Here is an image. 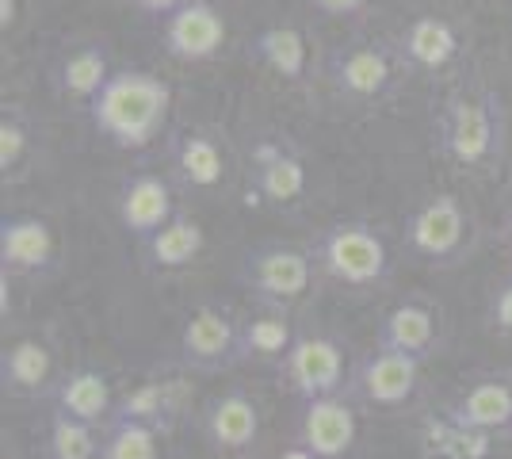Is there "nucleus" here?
<instances>
[{
    "label": "nucleus",
    "mask_w": 512,
    "mask_h": 459,
    "mask_svg": "<svg viewBox=\"0 0 512 459\" xmlns=\"http://www.w3.org/2000/svg\"><path fill=\"white\" fill-rule=\"evenodd\" d=\"M314 261L325 276H333L344 287H356V291L386 284V276H390V249H386L383 234L356 219L325 226L314 245Z\"/></svg>",
    "instance_id": "obj_3"
},
{
    "label": "nucleus",
    "mask_w": 512,
    "mask_h": 459,
    "mask_svg": "<svg viewBox=\"0 0 512 459\" xmlns=\"http://www.w3.org/2000/svg\"><path fill=\"white\" fill-rule=\"evenodd\" d=\"M46 456H50V459H100L96 425H88V421H77V417L62 414V410H54V414H50Z\"/></svg>",
    "instance_id": "obj_27"
},
{
    "label": "nucleus",
    "mask_w": 512,
    "mask_h": 459,
    "mask_svg": "<svg viewBox=\"0 0 512 459\" xmlns=\"http://www.w3.org/2000/svg\"><path fill=\"white\" fill-rule=\"evenodd\" d=\"M184 398H188L184 383H176V379H146V383H138L134 391H127L115 402L111 421H138V425H146V429L165 437L176 425V417L184 414Z\"/></svg>",
    "instance_id": "obj_18"
},
{
    "label": "nucleus",
    "mask_w": 512,
    "mask_h": 459,
    "mask_svg": "<svg viewBox=\"0 0 512 459\" xmlns=\"http://www.w3.org/2000/svg\"><path fill=\"white\" fill-rule=\"evenodd\" d=\"M490 326L501 337H512V276H505L490 295Z\"/></svg>",
    "instance_id": "obj_31"
},
{
    "label": "nucleus",
    "mask_w": 512,
    "mask_h": 459,
    "mask_svg": "<svg viewBox=\"0 0 512 459\" xmlns=\"http://www.w3.org/2000/svg\"><path fill=\"white\" fill-rule=\"evenodd\" d=\"M0 383L8 394L35 398V394L54 391V352L39 337H20L0 356Z\"/></svg>",
    "instance_id": "obj_19"
},
{
    "label": "nucleus",
    "mask_w": 512,
    "mask_h": 459,
    "mask_svg": "<svg viewBox=\"0 0 512 459\" xmlns=\"http://www.w3.org/2000/svg\"><path fill=\"white\" fill-rule=\"evenodd\" d=\"M27 150H31V123L23 119V111L4 108V115H0V169H4V176L20 169L27 161Z\"/></svg>",
    "instance_id": "obj_30"
},
{
    "label": "nucleus",
    "mask_w": 512,
    "mask_h": 459,
    "mask_svg": "<svg viewBox=\"0 0 512 459\" xmlns=\"http://www.w3.org/2000/svg\"><path fill=\"white\" fill-rule=\"evenodd\" d=\"M180 364L214 375L241 364V326L214 303H199L180 329Z\"/></svg>",
    "instance_id": "obj_6"
},
{
    "label": "nucleus",
    "mask_w": 512,
    "mask_h": 459,
    "mask_svg": "<svg viewBox=\"0 0 512 459\" xmlns=\"http://www.w3.org/2000/svg\"><path fill=\"white\" fill-rule=\"evenodd\" d=\"M207 249V234L192 215H176V219L157 230L150 241H142V253L153 272H180L203 257Z\"/></svg>",
    "instance_id": "obj_23"
},
{
    "label": "nucleus",
    "mask_w": 512,
    "mask_h": 459,
    "mask_svg": "<svg viewBox=\"0 0 512 459\" xmlns=\"http://www.w3.org/2000/svg\"><path fill=\"white\" fill-rule=\"evenodd\" d=\"M360 440V414L348 394L310 398L299 414V444L321 459H344Z\"/></svg>",
    "instance_id": "obj_10"
},
{
    "label": "nucleus",
    "mask_w": 512,
    "mask_h": 459,
    "mask_svg": "<svg viewBox=\"0 0 512 459\" xmlns=\"http://www.w3.org/2000/svg\"><path fill=\"white\" fill-rule=\"evenodd\" d=\"M161 39H165V54L184 62V66L211 62L226 43V20L211 0H188L184 8H176L165 20Z\"/></svg>",
    "instance_id": "obj_11"
},
{
    "label": "nucleus",
    "mask_w": 512,
    "mask_h": 459,
    "mask_svg": "<svg viewBox=\"0 0 512 459\" xmlns=\"http://www.w3.org/2000/svg\"><path fill=\"white\" fill-rule=\"evenodd\" d=\"M325 16H356L360 8H367V0H310Z\"/></svg>",
    "instance_id": "obj_32"
},
{
    "label": "nucleus",
    "mask_w": 512,
    "mask_h": 459,
    "mask_svg": "<svg viewBox=\"0 0 512 459\" xmlns=\"http://www.w3.org/2000/svg\"><path fill=\"white\" fill-rule=\"evenodd\" d=\"M199 425H203V440L211 444V452L226 459L249 456L260 440V406L253 402V394L230 387L207 402Z\"/></svg>",
    "instance_id": "obj_8"
},
{
    "label": "nucleus",
    "mask_w": 512,
    "mask_h": 459,
    "mask_svg": "<svg viewBox=\"0 0 512 459\" xmlns=\"http://www.w3.org/2000/svg\"><path fill=\"white\" fill-rule=\"evenodd\" d=\"M425 444L432 448V456L440 459H482L490 452V437H482V433H470V429H459L455 421H436V425H428L425 433Z\"/></svg>",
    "instance_id": "obj_29"
},
{
    "label": "nucleus",
    "mask_w": 512,
    "mask_h": 459,
    "mask_svg": "<svg viewBox=\"0 0 512 459\" xmlns=\"http://www.w3.org/2000/svg\"><path fill=\"white\" fill-rule=\"evenodd\" d=\"M54 402L58 410L77 421H88V425H100V421H111L115 417V391H111V379L96 368H73L58 379L54 387Z\"/></svg>",
    "instance_id": "obj_22"
},
{
    "label": "nucleus",
    "mask_w": 512,
    "mask_h": 459,
    "mask_svg": "<svg viewBox=\"0 0 512 459\" xmlns=\"http://www.w3.org/2000/svg\"><path fill=\"white\" fill-rule=\"evenodd\" d=\"M169 108V81H161L150 69H119L88 104V119L111 146L146 150L153 138H161L165 131Z\"/></svg>",
    "instance_id": "obj_1"
},
{
    "label": "nucleus",
    "mask_w": 512,
    "mask_h": 459,
    "mask_svg": "<svg viewBox=\"0 0 512 459\" xmlns=\"http://www.w3.org/2000/svg\"><path fill=\"white\" fill-rule=\"evenodd\" d=\"M448 421L459 429L482 433V437H497V433H512V379L509 375H482L470 387L451 398Z\"/></svg>",
    "instance_id": "obj_12"
},
{
    "label": "nucleus",
    "mask_w": 512,
    "mask_h": 459,
    "mask_svg": "<svg viewBox=\"0 0 512 459\" xmlns=\"http://www.w3.org/2000/svg\"><path fill=\"white\" fill-rule=\"evenodd\" d=\"M417 387H421V360L394 349H375L371 356H363L352 375V394L379 410H398L413 402Z\"/></svg>",
    "instance_id": "obj_9"
},
{
    "label": "nucleus",
    "mask_w": 512,
    "mask_h": 459,
    "mask_svg": "<svg viewBox=\"0 0 512 459\" xmlns=\"http://www.w3.org/2000/svg\"><path fill=\"white\" fill-rule=\"evenodd\" d=\"M253 188L272 207H291L306 196V161L283 142H256L253 146Z\"/></svg>",
    "instance_id": "obj_16"
},
{
    "label": "nucleus",
    "mask_w": 512,
    "mask_h": 459,
    "mask_svg": "<svg viewBox=\"0 0 512 459\" xmlns=\"http://www.w3.org/2000/svg\"><path fill=\"white\" fill-rule=\"evenodd\" d=\"M276 459H321V456H314L306 444H299V440H295V444H287V448H283Z\"/></svg>",
    "instance_id": "obj_34"
},
{
    "label": "nucleus",
    "mask_w": 512,
    "mask_h": 459,
    "mask_svg": "<svg viewBox=\"0 0 512 459\" xmlns=\"http://www.w3.org/2000/svg\"><path fill=\"white\" fill-rule=\"evenodd\" d=\"M329 81L348 100H375L394 81V54L383 43H352L333 50Z\"/></svg>",
    "instance_id": "obj_14"
},
{
    "label": "nucleus",
    "mask_w": 512,
    "mask_h": 459,
    "mask_svg": "<svg viewBox=\"0 0 512 459\" xmlns=\"http://www.w3.org/2000/svg\"><path fill=\"white\" fill-rule=\"evenodd\" d=\"M0 12H4V16H0V27L8 31V27L16 23V0H0Z\"/></svg>",
    "instance_id": "obj_35"
},
{
    "label": "nucleus",
    "mask_w": 512,
    "mask_h": 459,
    "mask_svg": "<svg viewBox=\"0 0 512 459\" xmlns=\"http://www.w3.org/2000/svg\"><path fill=\"white\" fill-rule=\"evenodd\" d=\"M172 165L188 188L207 192V188H218L226 176V153L207 131H184L172 146Z\"/></svg>",
    "instance_id": "obj_24"
},
{
    "label": "nucleus",
    "mask_w": 512,
    "mask_h": 459,
    "mask_svg": "<svg viewBox=\"0 0 512 459\" xmlns=\"http://www.w3.org/2000/svg\"><path fill=\"white\" fill-rule=\"evenodd\" d=\"M314 253L299 245H260L241 261V284L256 291L264 306H287L302 299L314 284Z\"/></svg>",
    "instance_id": "obj_4"
},
{
    "label": "nucleus",
    "mask_w": 512,
    "mask_h": 459,
    "mask_svg": "<svg viewBox=\"0 0 512 459\" xmlns=\"http://www.w3.org/2000/svg\"><path fill=\"white\" fill-rule=\"evenodd\" d=\"M470 222L463 203L451 192H436L428 196L413 215L406 219V241L417 257H425L428 264H451L463 245H467Z\"/></svg>",
    "instance_id": "obj_7"
},
{
    "label": "nucleus",
    "mask_w": 512,
    "mask_h": 459,
    "mask_svg": "<svg viewBox=\"0 0 512 459\" xmlns=\"http://www.w3.org/2000/svg\"><path fill=\"white\" fill-rule=\"evenodd\" d=\"M100 459H161V433L138 421H107Z\"/></svg>",
    "instance_id": "obj_28"
},
{
    "label": "nucleus",
    "mask_w": 512,
    "mask_h": 459,
    "mask_svg": "<svg viewBox=\"0 0 512 459\" xmlns=\"http://www.w3.org/2000/svg\"><path fill=\"white\" fill-rule=\"evenodd\" d=\"M299 329L287 318L283 306H264L260 314L241 322V364H260V368H279L295 345Z\"/></svg>",
    "instance_id": "obj_20"
},
{
    "label": "nucleus",
    "mask_w": 512,
    "mask_h": 459,
    "mask_svg": "<svg viewBox=\"0 0 512 459\" xmlns=\"http://www.w3.org/2000/svg\"><path fill=\"white\" fill-rule=\"evenodd\" d=\"M58 264V238L39 215L0 219V268L20 276H46Z\"/></svg>",
    "instance_id": "obj_13"
},
{
    "label": "nucleus",
    "mask_w": 512,
    "mask_h": 459,
    "mask_svg": "<svg viewBox=\"0 0 512 459\" xmlns=\"http://www.w3.org/2000/svg\"><path fill=\"white\" fill-rule=\"evenodd\" d=\"M440 345V314L425 299H402L390 306L379 322V349L406 352L425 364Z\"/></svg>",
    "instance_id": "obj_17"
},
{
    "label": "nucleus",
    "mask_w": 512,
    "mask_h": 459,
    "mask_svg": "<svg viewBox=\"0 0 512 459\" xmlns=\"http://www.w3.org/2000/svg\"><path fill=\"white\" fill-rule=\"evenodd\" d=\"M253 58L264 69H272L283 81H302L306 66H310V50H306V35L295 23H272L253 39Z\"/></svg>",
    "instance_id": "obj_25"
},
{
    "label": "nucleus",
    "mask_w": 512,
    "mask_h": 459,
    "mask_svg": "<svg viewBox=\"0 0 512 459\" xmlns=\"http://www.w3.org/2000/svg\"><path fill=\"white\" fill-rule=\"evenodd\" d=\"M398 54H402V62H409L413 69H425V73L448 69L459 58V31L444 16H417L402 31Z\"/></svg>",
    "instance_id": "obj_21"
},
{
    "label": "nucleus",
    "mask_w": 512,
    "mask_h": 459,
    "mask_svg": "<svg viewBox=\"0 0 512 459\" xmlns=\"http://www.w3.org/2000/svg\"><path fill=\"white\" fill-rule=\"evenodd\" d=\"M111 81V62H107V46L104 43H85L77 50H69L62 62H58V88L69 100H85L92 104L96 92Z\"/></svg>",
    "instance_id": "obj_26"
},
{
    "label": "nucleus",
    "mask_w": 512,
    "mask_h": 459,
    "mask_svg": "<svg viewBox=\"0 0 512 459\" xmlns=\"http://www.w3.org/2000/svg\"><path fill=\"white\" fill-rule=\"evenodd\" d=\"M172 184L161 173H134L119 188V222L130 238L150 241L157 230H165L176 219Z\"/></svg>",
    "instance_id": "obj_15"
},
{
    "label": "nucleus",
    "mask_w": 512,
    "mask_h": 459,
    "mask_svg": "<svg viewBox=\"0 0 512 459\" xmlns=\"http://www.w3.org/2000/svg\"><path fill=\"white\" fill-rule=\"evenodd\" d=\"M440 150L467 169L493 161V153H501V96L490 88L451 92L440 111Z\"/></svg>",
    "instance_id": "obj_2"
},
{
    "label": "nucleus",
    "mask_w": 512,
    "mask_h": 459,
    "mask_svg": "<svg viewBox=\"0 0 512 459\" xmlns=\"http://www.w3.org/2000/svg\"><path fill=\"white\" fill-rule=\"evenodd\" d=\"M134 4H138L142 12H153V16H165V20H169L172 12H176V8H184L188 0H134Z\"/></svg>",
    "instance_id": "obj_33"
},
{
    "label": "nucleus",
    "mask_w": 512,
    "mask_h": 459,
    "mask_svg": "<svg viewBox=\"0 0 512 459\" xmlns=\"http://www.w3.org/2000/svg\"><path fill=\"white\" fill-rule=\"evenodd\" d=\"M505 245H509V253H512V215H509V222H505Z\"/></svg>",
    "instance_id": "obj_36"
},
{
    "label": "nucleus",
    "mask_w": 512,
    "mask_h": 459,
    "mask_svg": "<svg viewBox=\"0 0 512 459\" xmlns=\"http://www.w3.org/2000/svg\"><path fill=\"white\" fill-rule=\"evenodd\" d=\"M279 379L287 383V391L299 394L302 402L344 394L348 356H344L341 341H333L329 333H299L287 360L279 364Z\"/></svg>",
    "instance_id": "obj_5"
}]
</instances>
